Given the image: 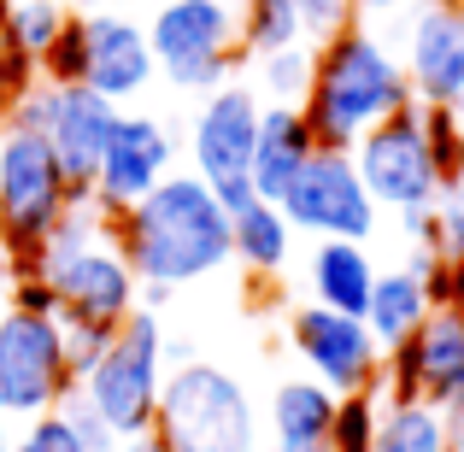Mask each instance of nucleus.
Segmentation results:
<instances>
[{"label": "nucleus", "mask_w": 464, "mask_h": 452, "mask_svg": "<svg viewBox=\"0 0 464 452\" xmlns=\"http://www.w3.org/2000/svg\"><path fill=\"white\" fill-rule=\"evenodd\" d=\"M317 153V136L300 106H276L265 101L259 112V141H253V194L259 200H283L288 182L306 170V159Z\"/></svg>", "instance_id": "19"}, {"label": "nucleus", "mask_w": 464, "mask_h": 452, "mask_svg": "<svg viewBox=\"0 0 464 452\" xmlns=\"http://www.w3.org/2000/svg\"><path fill=\"white\" fill-rule=\"evenodd\" d=\"M71 18H77V12H71L65 0H0V47L18 53L24 65L35 71L53 53L59 35L71 30Z\"/></svg>", "instance_id": "23"}, {"label": "nucleus", "mask_w": 464, "mask_h": 452, "mask_svg": "<svg viewBox=\"0 0 464 452\" xmlns=\"http://www.w3.org/2000/svg\"><path fill=\"white\" fill-rule=\"evenodd\" d=\"M218 6H229V12H241V6H247V0H218Z\"/></svg>", "instance_id": "40"}, {"label": "nucleus", "mask_w": 464, "mask_h": 452, "mask_svg": "<svg viewBox=\"0 0 464 452\" xmlns=\"http://www.w3.org/2000/svg\"><path fill=\"white\" fill-rule=\"evenodd\" d=\"M6 305H24V312H47V317H59V300H53V288L42 283V276H30L24 271L18 283H12V300Z\"/></svg>", "instance_id": "32"}, {"label": "nucleus", "mask_w": 464, "mask_h": 452, "mask_svg": "<svg viewBox=\"0 0 464 452\" xmlns=\"http://www.w3.org/2000/svg\"><path fill=\"white\" fill-rule=\"evenodd\" d=\"M236 18H241V53L247 59H265V53H283V47L306 42V30H300L288 0H247Z\"/></svg>", "instance_id": "26"}, {"label": "nucleus", "mask_w": 464, "mask_h": 452, "mask_svg": "<svg viewBox=\"0 0 464 452\" xmlns=\"http://www.w3.org/2000/svg\"><path fill=\"white\" fill-rule=\"evenodd\" d=\"M276 206L288 212L295 236H312V241H371L376 224H382V206L371 200L353 153L341 148H317Z\"/></svg>", "instance_id": "12"}, {"label": "nucleus", "mask_w": 464, "mask_h": 452, "mask_svg": "<svg viewBox=\"0 0 464 452\" xmlns=\"http://www.w3.org/2000/svg\"><path fill=\"white\" fill-rule=\"evenodd\" d=\"M77 30H82V82L94 94H106L112 106L141 101L159 82L148 18H136L130 6H118V0L89 6V12H77Z\"/></svg>", "instance_id": "15"}, {"label": "nucleus", "mask_w": 464, "mask_h": 452, "mask_svg": "<svg viewBox=\"0 0 464 452\" xmlns=\"http://www.w3.org/2000/svg\"><path fill=\"white\" fill-rule=\"evenodd\" d=\"M118 112H124V106L94 94L89 82H47V77H30L6 101V118H18V124H30V130L47 136V148L65 165V177H71L77 194H89L94 170H101V153L118 130Z\"/></svg>", "instance_id": "10"}, {"label": "nucleus", "mask_w": 464, "mask_h": 452, "mask_svg": "<svg viewBox=\"0 0 464 452\" xmlns=\"http://www.w3.org/2000/svg\"><path fill=\"white\" fill-rule=\"evenodd\" d=\"M441 259H464V200L441 206Z\"/></svg>", "instance_id": "33"}, {"label": "nucleus", "mask_w": 464, "mask_h": 452, "mask_svg": "<svg viewBox=\"0 0 464 452\" xmlns=\"http://www.w3.org/2000/svg\"><path fill=\"white\" fill-rule=\"evenodd\" d=\"M400 59H406L418 106L464 112V0H423L406 24Z\"/></svg>", "instance_id": "17"}, {"label": "nucleus", "mask_w": 464, "mask_h": 452, "mask_svg": "<svg viewBox=\"0 0 464 452\" xmlns=\"http://www.w3.org/2000/svg\"><path fill=\"white\" fill-rule=\"evenodd\" d=\"M300 18V30H306V42H329V35H341L353 24V0H288Z\"/></svg>", "instance_id": "29"}, {"label": "nucleus", "mask_w": 464, "mask_h": 452, "mask_svg": "<svg viewBox=\"0 0 464 452\" xmlns=\"http://www.w3.org/2000/svg\"><path fill=\"white\" fill-rule=\"evenodd\" d=\"M406 6H423V0H353V18L371 24V18H394V12H406Z\"/></svg>", "instance_id": "35"}, {"label": "nucleus", "mask_w": 464, "mask_h": 452, "mask_svg": "<svg viewBox=\"0 0 464 452\" xmlns=\"http://www.w3.org/2000/svg\"><path fill=\"white\" fill-rule=\"evenodd\" d=\"M435 312L430 300V283H423L411 264H394V271H376V288H371V305H364V323H371L376 347L394 352L400 341H411L423 329V317Z\"/></svg>", "instance_id": "21"}, {"label": "nucleus", "mask_w": 464, "mask_h": 452, "mask_svg": "<svg viewBox=\"0 0 464 452\" xmlns=\"http://www.w3.org/2000/svg\"><path fill=\"white\" fill-rule=\"evenodd\" d=\"M153 429L170 452H265V418L247 382L194 352L170 359Z\"/></svg>", "instance_id": "4"}, {"label": "nucleus", "mask_w": 464, "mask_h": 452, "mask_svg": "<svg viewBox=\"0 0 464 452\" xmlns=\"http://www.w3.org/2000/svg\"><path fill=\"white\" fill-rule=\"evenodd\" d=\"M371 452H453L441 406H423V399H382V423H376V447Z\"/></svg>", "instance_id": "24"}, {"label": "nucleus", "mask_w": 464, "mask_h": 452, "mask_svg": "<svg viewBox=\"0 0 464 452\" xmlns=\"http://www.w3.org/2000/svg\"><path fill=\"white\" fill-rule=\"evenodd\" d=\"M0 118H6V106H0Z\"/></svg>", "instance_id": "41"}, {"label": "nucleus", "mask_w": 464, "mask_h": 452, "mask_svg": "<svg viewBox=\"0 0 464 452\" xmlns=\"http://www.w3.org/2000/svg\"><path fill=\"white\" fill-rule=\"evenodd\" d=\"M259 89H253L247 77H229L224 89L200 94V106H194L188 118V170L206 182V188L224 200V212H241L247 200H259L253 194V141H259Z\"/></svg>", "instance_id": "7"}, {"label": "nucleus", "mask_w": 464, "mask_h": 452, "mask_svg": "<svg viewBox=\"0 0 464 452\" xmlns=\"http://www.w3.org/2000/svg\"><path fill=\"white\" fill-rule=\"evenodd\" d=\"M306 288H312L317 305H329V312L364 317L371 288H376L371 247H364V241H317L312 259H306Z\"/></svg>", "instance_id": "20"}, {"label": "nucleus", "mask_w": 464, "mask_h": 452, "mask_svg": "<svg viewBox=\"0 0 464 452\" xmlns=\"http://www.w3.org/2000/svg\"><path fill=\"white\" fill-rule=\"evenodd\" d=\"M353 165H359L371 200L394 217L441 206V165H435L430 136H423V106H406V112L382 118L371 136H359Z\"/></svg>", "instance_id": "11"}, {"label": "nucleus", "mask_w": 464, "mask_h": 452, "mask_svg": "<svg viewBox=\"0 0 464 452\" xmlns=\"http://www.w3.org/2000/svg\"><path fill=\"white\" fill-rule=\"evenodd\" d=\"M18 276H24V259H18V247L0 236V305L12 300V283H18Z\"/></svg>", "instance_id": "34"}, {"label": "nucleus", "mask_w": 464, "mask_h": 452, "mask_svg": "<svg viewBox=\"0 0 464 452\" xmlns=\"http://www.w3.org/2000/svg\"><path fill=\"white\" fill-rule=\"evenodd\" d=\"M177 153H182V141H177V130H170L165 118L124 106L112 141H106V153H101V170H94V182H89V200L101 206L106 217L130 212L136 200H148L170 170H182Z\"/></svg>", "instance_id": "14"}, {"label": "nucleus", "mask_w": 464, "mask_h": 452, "mask_svg": "<svg viewBox=\"0 0 464 452\" xmlns=\"http://www.w3.org/2000/svg\"><path fill=\"white\" fill-rule=\"evenodd\" d=\"M59 323H65V347H71V370H89L94 359H101L106 352V341L118 335V329H94V323H71V317H59Z\"/></svg>", "instance_id": "31"}, {"label": "nucleus", "mask_w": 464, "mask_h": 452, "mask_svg": "<svg viewBox=\"0 0 464 452\" xmlns=\"http://www.w3.org/2000/svg\"><path fill=\"white\" fill-rule=\"evenodd\" d=\"M165 370H170L165 323H159L153 305H136V312L118 323V335L106 341V352L77 376V394L89 399V406L106 418V429L124 441V435L153 429Z\"/></svg>", "instance_id": "5"}, {"label": "nucleus", "mask_w": 464, "mask_h": 452, "mask_svg": "<svg viewBox=\"0 0 464 452\" xmlns=\"http://www.w3.org/2000/svg\"><path fill=\"white\" fill-rule=\"evenodd\" d=\"M77 388L65 323L47 312L0 305V423H30L65 406Z\"/></svg>", "instance_id": "8"}, {"label": "nucleus", "mask_w": 464, "mask_h": 452, "mask_svg": "<svg viewBox=\"0 0 464 452\" xmlns=\"http://www.w3.org/2000/svg\"><path fill=\"white\" fill-rule=\"evenodd\" d=\"M24 271L53 288L59 317H71V323L118 329L141 305V276L130 271L124 247H118L112 217L89 194L71 200V212L47 229V241L24 259Z\"/></svg>", "instance_id": "3"}, {"label": "nucleus", "mask_w": 464, "mask_h": 452, "mask_svg": "<svg viewBox=\"0 0 464 452\" xmlns=\"http://www.w3.org/2000/svg\"><path fill=\"white\" fill-rule=\"evenodd\" d=\"M71 200L77 188L47 148V136L18 118H0V236L18 247V259L42 247L47 229L71 212Z\"/></svg>", "instance_id": "9"}, {"label": "nucleus", "mask_w": 464, "mask_h": 452, "mask_svg": "<svg viewBox=\"0 0 464 452\" xmlns=\"http://www.w3.org/2000/svg\"><path fill=\"white\" fill-rule=\"evenodd\" d=\"M71 12H89V6H106V0H65Z\"/></svg>", "instance_id": "39"}, {"label": "nucleus", "mask_w": 464, "mask_h": 452, "mask_svg": "<svg viewBox=\"0 0 464 452\" xmlns=\"http://www.w3.org/2000/svg\"><path fill=\"white\" fill-rule=\"evenodd\" d=\"M253 71V89H259V101H276V106H300L312 89V71H317V47L312 42H295L283 47V53H265V59H247Z\"/></svg>", "instance_id": "25"}, {"label": "nucleus", "mask_w": 464, "mask_h": 452, "mask_svg": "<svg viewBox=\"0 0 464 452\" xmlns=\"http://www.w3.org/2000/svg\"><path fill=\"white\" fill-rule=\"evenodd\" d=\"M59 411H65V423H71V429H77L82 452H118V435L106 429V418H101V411H94L89 399L77 394V388H71V394H65V406H59Z\"/></svg>", "instance_id": "30"}, {"label": "nucleus", "mask_w": 464, "mask_h": 452, "mask_svg": "<svg viewBox=\"0 0 464 452\" xmlns=\"http://www.w3.org/2000/svg\"><path fill=\"white\" fill-rule=\"evenodd\" d=\"M418 106L406 77V59L388 35H376L371 24L353 18L341 35L317 42V71H312V89L300 101L317 148H341L353 153V141L371 136L382 118Z\"/></svg>", "instance_id": "2"}, {"label": "nucleus", "mask_w": 464, "mask_h": 452, "mask_svg": "<svg viewBox=\"0 0 464 452\" xmlns=\"http://www.w3.org/2000/svg\"><path fill=\"white\" fill-rule=\"evenodd\" d=\"M459 118H464V112H459Z\"/></svg>", "instance_id": "42"}, {"label": "nucleus", "mask_w": 464, "mask_h": 452, "mask_svg": "<svg viewBox=\"0 0 464 452\" xmlns=\"http://www.w3.org/2000/svg\"><path fill=\"white\" fill-rule=\"evenodd\" d=\"M12 452H82V441L65 423V411H47V418H30L12 435Z\"/></svg>", "instance_id": "28"}, {"label": "nucleus", "mask_w": 464, "mask_h": 452, "mask_svg": "<svg viewBox=\"0 0 464 452\" xmlns=\"http://www.w3.org/2000/svg\"><path fill=\"white\" fill-rule=\"evenodd\" d=\"M148 42L159 82H170L177 94H212L247 65L241 18L218 0H153Z\"/></svg>", "instance_id": "6"}, {"label": "nucleus", "mask_w": 464, "mask_h": 452, "mask_svg": "<svg viewBox=\"0 0 464 452\" xmlns=\"http://www.w3.org/2000/svg\"><path fill=\"white\" fill-rule=\"evenodd\" d=\"M447 200H464V148H459V159L447 165V177H441V206Z\"/></svg>", "instance_id": "36"}, {"label": "nucleus", "mask_w": 464, "mask_h": 452, "mask_svg": "<svg viewBox=\"0 0 464 452\" xmlns=\"http://www.w3.org/2000/svg\"><path fill=\"white\" fill-rule=\"evenodd\" d=\"M376 423H382V388H371V394H341L335 399V429H329V452H371Z\"/></svg>", "instance_id": "27"}, {"label": "nucleus", "mask_w": 464, "mask_h": 452, "mask_svg": "<svg viewBox=\"0 0 464 452\" xmlns=\"http://www.w3.org/2000/svg\"><path fill=\"white\" fill-rule=\"evenodd\" d=\"M112 236L124 247L130 271L141 276V305H165L177 288H194L236 264L229 253V212L194 170H170L165 182L112 217Z\"/></svg>", "instance_id": "1"}, {"label": "nucleus", "mask_w": 464, "mask_h": 452, "mask_svg": "<svg viewBox=\"0 0 464 452\" xmlns=\"http://www.w3.org/2000/svg\"><path fill=\"white\" fill-rule=\"evenodd\" d=\"M288 347L306 364L312 382H324L329 394H371V388H382L388 352L376 347L364 317H347V312H329V305L306 300L288 312Z\"/></svg>", "instance_id": "13"}, {"label": "nucleus", "mask_w": 464, "mask_h": 452, "mask_svg": "<svg viewBox=\"0 0 464 452\" xmlns=\"http://www.w3.org/2000/svg\"><path fill=\"white\" fill-rule=\"evenodd\" d=\"M229 253L241 271L253 276H283L295 259V224L276 200H247L241 212H229Z\"/></svg>", "instance_id": "22"}, {"label": "nucleus", "mask_w": 464, "mask_h": 452, "mask_svg": "<svg viewBox=\"0 0 464 452\" xmlns=\"http://www.w3.org/2000/svg\"><path fill=\"white\" fill-rule=\"evenodd\" d=\"M453 312L464 317V259H453Z\"/></svg>", "instance_id": "38"}, {"label": "nucleus", "mask_w": 464, "mask_h": 452, "mask_svg": "<svg viewBox=\"0 0 464 452\" xmlns=\"http://www.w3.org/2000/svg\"><path fill=\"white\" fill-rule=\"evenodd\" d=\"M118 452H170V447L159 441V429H141V435H124V441H118Z\"/></svg>", "instance_id": "37"}, {"label": "nucleus", "mask_w": 464, "mask_h": 452, "mask_svg": "<svg viewBox=\"0 0 464 452\" xmlns=\"http://www.w3.org/2000/svg\"><path fill=\"white\" fill-rule=\"evenodd\" d=\"M335 399L312 376H288L276 382L271 406H265V452H329V429H335Z\"/></svg>", "instance_id": "18"}, {"label": "nucleus", "mask_w": 464, "mask_h": 452, "mask_svg": "<svg viewBox=\"0 0 464 452\" xmlns=\"http://www.w3.org/2000/svg\"><path fill=\"white\" fill-rule=\"evenodd\" d=\"M382 399H423V406L464 399V317L453 305H435L418 335L382 359Z\"/></svg>", "instance_id": "16"}]
</instances>
